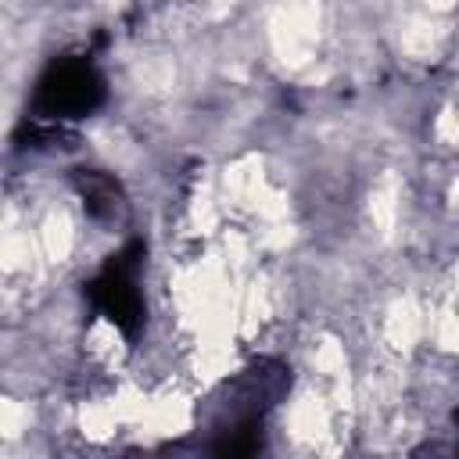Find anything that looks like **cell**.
I'll return each instance as SVG.
<instances>
[{
  "label": "cell",
  "instance_id": "obj_5",
  "mask_svg": "<svg viewBox=\"0 0 459 459\" xmlns=\"http://www.w3.org/2000/svg\"><path fill=\"white\" fill-rule=\"evenodd\" d=\"M455 427H459V412H455Z\"/></svg>",
  "mask_w": 459,
  "mask_h": 459
},
{
  "label": "cell",
  "instance_id": "obj_4",
  "mask_svg": "<svg viewBox=\"0 0 459 459\" xmlns=\"http://www.w3.org/2000/svg\"><path fill=\"white\" fill-rule=\"evenodd\" d=\"M72 186H75L86 215L97 219V222H115L122 215V208H126L122 183L104 169H75L72 172Z\"/></svg>",
  "mask_w": 459,
  "mask_h": 459
},
{
  "label": "cell",
  "instance_id": "obj_3",
  "mask_svg": "<svg viewBox=\"0 0 459 459\" xmlns=\"http://www.w3.org/2000/svg\"><path fill=\"white\" fill-rule=\"evenodd\" d=\"M143 255H147V244L143 240H129L122 244L100 269L93 280H86V298L90 305L126 337V341H136L140 330H143V316H147V305H143V294H140V269H143Z\"/></svg>",
  "mask_w": 459,
  "mask_h": 459
},
{
  "label": "cell",
  "instance_id": "obj_2",
  "mask_svg": "<svg viewBox=\"0 0 459 459\" xmlns=\"http://www.w3.org/2000/svg\"><path fill=\"white\" fill-rule=\"evenodd\" d=\"M108 97V82L90 54H61L36 79L29 115L32 122L65 129L75 118L93 115Z\"/></svg>",
  "mask_w": 459,
  "mask_h": 459
},
{
  "label": "cell",
  "instance_id": "obj_1",
  "mask_svg": "<svg viewBox=\"0 0 459 459\" xmlns=\"http://www.w3.org/2000/svg\"><path fill=\"white\" fill-rule=\"evenodd\" d=\"M290 387V366L280 359H258L240 377H233L222 391V412L215 416L212 430L215 441L208 452L215 455H251L262 445V420L265 412L287 394Z\"/></svg>",
  "mask_w": 459,
  "mask_h": 459
}]
</instances>
